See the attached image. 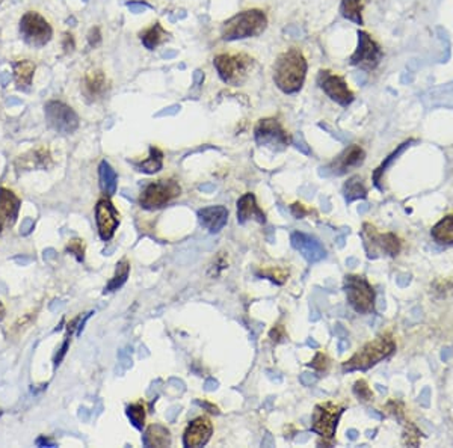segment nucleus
<instances>
[{"label": "nucleus", "mask_w": 453, "mask_h": 448, "mask_svg": "<svg viewBox=\"0 0 453 448\" xmlns=\"http://www.w3.org/2000/svg\"><path fill=\"white\" fill-rule=\"evenodd\" d=\"M307 75V61L296 47L281 53L275 62L274 82L284 94H296L301 91Z\"/></svg>", "instance_id": "obj_1"}, {"label": "nucleus", "mask_w": 453, "mask_h": 448, "mask_svg": "<svg viewBox=\"0 0 453 448\" xmlns=\"http://www.w3.org/2000/svg\"><path fill=\"white\" fill-rule=\"evenodd\" d=\"M266 26L268 17L261 9H248L226 20L221 28V36L225 41L244 40L260 35Z\"/></svg>", "instance_id": "obj_2"}, {"label": "nucleus", "mask_w": 453, "mask_h": 448, "mask_svg": "<svg viewBox=\"0 0 453 448\" xmlns=\"http://www.w3.org/2000/svg\"><path fill=\"white\" fill-rule=\"evenodd\" d=\"M396 349L395 340L390 334L376 337L373 341L364 344L363 348L350 358L349 361L343 363V371H364L370 367L381 363L385 358L392 355Z\"/></svg>", "instance_id": "obj_3"}, {"label": "nucleus", "mask_w": 453, "mask_h": 448, "mask_svg": "<svg viewBox=\"0 0 453 448\" xmlns=\"http://www.w3.org/2000/svg\"><path fill=\"white\" fill-rule=\"evenodd\" d=\"M219 78L229 85L241 86L248 79V75L253 70L254 59L245 53L239 55H218L213 59Z\"/></svg>", "instance_id": "obj_4"}, {"label": "nucleus", "mask_w": 453, "mask_h": 448, "mask_svg": "<svg viewBox=\"0 0 453 448\" xmlns=\"http://www.w3.org/2000/svg\"><path fill=\"white\" fill-rule=\"evenodd\" d=\"M182 187L175 180H157L150 183L140 197L141 207L145 210H157L165 207L168 202L180 197Z\"/></svg>", "instance_id": "obj_5"}, {"label": "nucleus", "mask_w": 453, "mask_h": 448, "mask_svg": "<svg viewBox=\"0 0 453 448\" xmlns=\"http://www.w3.org/2000/svg\"><path fill=\"white\" fill-rule=\"evenodd\" d=\"M20 33L24 43L41 48L52 40L53 31L43 16L35 11H29L20 20Z\"/></svg>", "instance_id": "obj_6"}, {"label": "nucleus", "mask_w": 453, "mask_h": 448, "mask_svg": "<svg viewBox=\"0 0 453 448\" xmlns=\"http://www.w3.org/2000/svg\"><path fill=\"white\" fill-rule=\"evenodd\" d=\"M345 290L348 302L357 313L368 314L373 311L375 291L368 279L358 275H349L345 279Z\"/></svg>", "instance_id": "obj_7"}, {"label": "nucleus", "mask_w": 453, "mask_h": 448, "mask_svg": "<svg viewBox=\"0 0 453 448\" xmlns=\"http://www.w3.org/2000/svg\"><path fill=\"white\" fill-rule=\"evenodd\" d=\"M46 120L53 130L62 135H71L79 129V117L62 101L52 100L44 106Z\"/></svg>", "instance_id": "obj_8"}, {"label": "nucleus", "mask_w": 453, "mask_h": 448, "mask_svg": "<svg viewBox=\"0 0 453 448\" xmlns=\"http://www.w3.org/2000/svg\"><path fill=\"white\" fill-rule=\"evenodd\" d=\"M358 47L350 56L349 63L354 67H358L363 71H372L375 70L384 56L381 47L373 38L364 31H358Z\"/></svg>", "instance_id": "obj_9"}, {"label": "nucleus", "mask_w": 453, "mask_h": 448, "mask_svg": "<svg viewBox=\"0 0 453 448\" xmlns=\"http://www.w3.org/2000/svg\"><path fill=\"white\" fill-rule=\"evenodd\" d=\"M254 136L259 145L269 147L274 151H283L292 142V137L275 118L260 120L254 129Z\"/></svg>", "instance_id": "obj_10"}, {"label": "nucleus", "mask_w": 453, "mask_h": 448, "mask_svg": "<svg viewBox=\"0 0 453 448\" xmlns=\"http://www.w3.org/2000/svg\"><path fill=\"white\" fill-rule=\"evenodd\" d=\"M342 414L343 407L340 405H335L333 402L319 403L314 407L311 430L325 439H333L335 434L338 418Z\"/></svg>", "instance_id": "obj_11"}, {"label": "nucleus", "mask_w": 453, "mask_h": 448, "mask_svg": "<svg viewBox=\"0 0 453 448\" xmlns=\"http://www.w3.org/2000/svg\"><path fill=\"white\" fill-rule=\"evenodd\" d=\"M318 85L321 86L322 91L328 95L337 105L348 108L352 101L355 100L354 93L350 91L346 80L342 75L334 74L328 70H322L318 74Z\"/></svg>", "instance_id": "obj_12"}, {"label": "nucleus", "mask_w": 453, "mask_h": 448, "mask_svg": "<svg viewBox=\"0 0 453 448\" xmlns=\"http://www.w3.org/2000/svg\"><path fill=\"white\" fill-rule=\"evenodd\" d=\"M363 239H364V246H366L369 252V257H373V259L376 257L378 252H384L395 257V255H397L400 251V240L395 234L392 233L380 234L375 229V226H372L370 224H364Z\"/></svg>", "instance_id": "obj_13"}, {"label": "nucleus", "mask_w": 453, "mask_h": 448, "mask_svg": "<svg viewBox=\"0 0 453 448\" xmlns=\"http://www.w3.org/2000/svg\"><path fill=\"white\" fill-rule=\"evenodd\" d=\"M95 222H97L98 234L100 237H102V240L108 241L113 237V234H115L117 228L120 225V213L115 207H113V204L108 198H103L97 202Z\"/></svg>", "instance_id": "obj_14"}, {"label": "nucleus", "mask_w": 453, "mask_h": 448, "mask_svg": "<svg viewBox=\"0 0 453 448\" xmlns=\"http://www.w3.org/2000/svg\"><path fill=\"white\" fill-rule=\"evenodd\" d=\"M291 240L292 246L296 251H299L302 254V257L310 263H318L326 257V251L318 239L304 233H293Z\"/></svg>", "instance_id": "obj_15"}, {"label": "nucleus", "mask_w": 453, "mask_h": 448, "mask_svg": "<svg viewBox=\"0 0 453 448\" xmlns=\"http://www.w3.org/2000/svg\"><path fill=\"white\" fill-rule=\"evenodd\" d=\"M366 159V152L360 145L348 147L342 155H340L331 165H328V170L334 175H343L348 171L358 168V166Z\"/></svg>", "instance_id": "obj_16"}, {"label": "nucleus", "mask_w": 453, "mask_h": 448, "mask_svg": "<svg viewBox=\"0 0 453 448\" xmlns=\"http://www.w3.org/2000/svg\"><path fill=\"white\" fill-rule=\"evenodd\" d=\"M212 432V421L207 417H199L187 426L183 434V444L184 447H203L209 442Z\"/></svg>", "instance_id": "obj_17"}, {"label": "nucleus", "mask_w": 453, "mask_h": 448, "mask_svg": "<svg viewBox=\"0 0 453 448\" xmlns=\"http://www.w3.org/2000/svg\"><path fill=\"white\" fill-rule=\"evenodd\" d=\"M20 204L21 201L14 192L0 187V234H2L5 226L16 222Z\"/></svg>", "instance_id": "obj_18"}, {"label": "nucleus", "mask_w": 453, "mask_h": 448, "mask_svg": "<svg viewBox=\"0 0 453 448\" xmlns=\"http://www.w3.org/2000/svg\"><path fill=\"white\" fill-rule=\"evenodd\" d=\"M108 79L102 70H93L86 73L82 85V91L85 98L90 101V103H94V101L103 98L108 93Z\"/></svg>", "instance_id": "obj_19"}, {"label": "nucleus", "mask_w": 453, "mask_h": 448, "mask_svg": "<svg viewBox=\"0 0 453 448\" xmlns=\"http://www.w3.org/2000/svg\"><path fill=\"white\" fill-rule=\"evenodd\" d=\"M17 168L19 170H46L52 165V155H50V150L46 147H40L36 150L29 151L28 155H23L17 160Z\"/></svg>", "instance_id": "obj_20"}, {"label": "nucleus", "mask_w": 453, "mask_h": 448, "mask_svg": "<svg viewBox=\"0 0 453 448\" xmlns=\"http://www.w3.org/2000/svg\"><path fill=\"white\" fill-rule=\"evenodd\" d=\"M198 217L201 225L206 226L210 233H218L229 221V210L224 206L201 209L198 212Z\"/></svg>", "instance_id": "obj_21"}, {"label": "nucleus", "mask_w": 453, "mask_h": 448, "mask_svg": "<svg viewBox=\"0 0 453 448\" xmlns=\"http://www.w3.org/2000/svg\"><path fill=\"white\" fill-rule=\"evenodd\" d=\"M249 219H254L259 224L266 222V216L260 210L253 194H245L237 201V221L239 224H245Z\"/></svg>", "instance_id": "obj_22"}, {"label": "nucleus", "mask_w": 453, "mask_h": 448, "mask_svg": "<svg viewBox=\"0 0 453 448\" xmlns=\"http://www.w3.org/2000/svg\"><path fill=\"white\" fill-rule=\"evenodd\" d=\"M98 175H100V187L105 192L108 197H112L117 192L118 186V175L113 171L112 166L103 160L98 166Z\"/></svg>", "instance_id": "obj_23"}, {"label": "nucleus", "mask_w": 453, "mask_h": 448, "mask_svg": "<svg viewBox=\"0 0 453 448\" xmlns=\"http://www.w3.org/2000/svg\"><path fill=\"white\" fill-rule=\"evenodd\" d=\"M171 434L167 427L160 424H151L144 434L145 447H170Z\"/></svg>", "instance_id": "obj_24"}, {"label": "nucleus", "mask_w": 453, "mask_h": 448, "mask_svg": "<svg viewBox=\"0 0 453 448\" xmlns=\"http://www.w3.org/2000/svg\"><path fill=\"white\" fill-rule=\"evenodd\" d=\"M35 73V66L31 61H19L14 63V79L17 88L21 91H28L32 85V78Z\"/></svg>", "instance_id": "obj_25"}, {"label": "nucleus", "mask_w": 453, "mask_h": 448, "mask_svg": "<svg viewBox=\"0 0 453 448\" xmlns=\"http://www.w3.org/2000/svg\"><path fill=\"white\" fill-rule=\"evenodd\" d=\"M363 6L364 0H342V4H340V12H342V16L346 20L358 24V26H363Z\"/></svg>", "instance_id": "obj_26"}, {"label": "nucleus", "mask_w": 453, "mask_h": 448, "mask_svg": "<svg viewBox=\"0 0 453 448\" xmlns=\"http://www.w3.org/2000/svg\"><path fill=\"white\" fill-rule=\"evenodd\" d=\"M435 241L443 245H453V214L443 217L431 231Z\"/></svg>", "instance_id": "obj_27"}, {"label": "nucleus", "mask_w": 453, "mask_h": 448, "mask_svg": "<svg viewBox=\"0 0 453 448\" xmlns=\"http://www.w3.org/2000/svg\"><path fill=\"white\" fill-rule=\"evenodd\" d=\"M167 38H168V32L163 29L159 23L153 24L151 28L141 32V41L148 50H155L163 41H167Z\"/></svg>", "instance_id": "obj_28"}, {"label": "nucleus", "mask_w": 453, "mask_h": 448, "mask_svg": "<svg viewBox=\"0 0 453 448\" xmlns=\"http://www.w3.org/2000/svg\"><path fill=\"white\" fill-rule=\"evenodd\" d=\"M137 171H142L145 174H156L163 168V152L157 147H150V156L140 162L135 163Z\"/></svg>", "instance_id": "obj_29"}, {"label": "nucleus", "mask_w": 453, "mask_h": 448, "mask_svg": "<svg viewBox=\"0 0 453 448\" xmlns=\"http://www.w3.org/2000/svg\"><path fill=\"white\" fill-rule=\"evenodd\" d=\"M343 194H345V198H346L348 202H352V201L360 199V198L361 199L366 198L368 197V189L363 183V178L360 175L349 178L348 183L343 187Z\"/></svg>", "instance_id": "obj_30"}, {"label": "nucleus", "mask_w": 453, "mask_h": 448, "mask_svg": "<svg viewBox=\"0 0 453 448\" xmlns=\"http://www.w3.org/2000/svg\"><path fill=\"white\" fill-rule=\"evenodd\" d=\"M129 274H130L129 261L127 260H121L117 264L115 275H113V278L109 281V284L105 288V293H110V291H115V290L121 288L125 284V281H127Z\"/></svg>", "instance_id": "obj_31"}, {"label": "nucleus", "mask_w": 453, "mask_h": 448, "mask_svg": "<svg viewBox=\"0 0 453 448\" xmlns=\"http://www.w3.org/2000/svg\"><path fill=\"white\" fill-rule=\"evenodd\" d=\"M414 142H415V140H414V139H410V140H407V142L400 144V145H399V147H397V148H396V150H395V151L392 152V155H390V156H388V157H387V159H385V160H384V162L381 163V166H380V168H378V170L375 171V174H373V182H375V184H376L378 187H380V189H381V186H380L381 177L384 175V172L387 171V168H388V166H392V165H393V162H395V160H396V159H397V157H399V156L402 155V152H404V151H405V150H407V148H408V147H410L411 144H414Z\"/></svg>", "instance_id": "obj_32"}, {"label": "nucleus", "mask_w": 453, "mask_h": 448, "mask_svg": "<svg viewBox=\"0 0 453 448\" xmlns=\"http://www.w3.org/2000/svg\"><path fill=\"white\" fill-rule=\"evenodd\" d=\"M127 417H129L130 422L136 429L142 430V427L145 424V409H144V405L142 403L130 405L127 407Z\"/></svg>", "instance_id": "obj_33"}, {"label": "nucleus", "mask_w": 453, "mask_h": 448, "mask_svg": "<svg viewBox=\"0 0 453 448\" xmlns=\"http://www.w3.org/2000/svg\"><path fill=\"white\" fill-rule=\"evenodd\" d=\"M354 392L357 394V397L360 400L363 402H369L373 399V394H372V390L369 388V385L366 383V380H357L355 385H354Z\"/></svg>", "instance_id": "obj_34"}, {"label": "nucleus", "mask_w": 453, "mask_h": 448, "mask_svg": "<svg viewBox=\"0 0 453 448\" xmlns=\"http://www.w3.org/2000/svg\"><path fill=\"white\" fill-rule=\"evenodd\" d=\"M67 252L73 254L76 259H78V261H83L85 259V245H83V240L80 239H73L68 241L67 245Z\"/></svg>", "instance_id": "obj_35"}, {"label": "nucleus", "mask_w": 453, "mask_h": 448, "mask_svg": "<svg viewBox=\"0 0 453 448\" xmlns=\"http://www.w3.org/2000/svg\"><path fill=\"white\" fill-rule=\"evenodd\" d=\"M310 365L318 371H325L326 368H328V358H326L323 353H318Z\"/></svg>", "instance_id": "obj_36"}, {"label": "nucleus", "mask_w": 453, "mask_h": 448, "mask_svg": "<svg viewBox=\"0 0 453 448\" xmlns=\"http://www.w3.org/2000/svg\"><path fill=\"white\" fill-rule=\"evenodd\" d=\"M88 43H90V46L94 48L102 43V32H100L98 28H93L90 33H88Z\"/></svg>", "instance_id": "obj_37"}, {"label": "nucleus", "mask_w": 453, "mask_h": 448, "mask_svg": "<svg viewBox=\"0 0 453 448\" xmlns=\"http://www.w3.org/2000/svg\"><path fill=\"white\" fill-rule=\"evenodd\" d=\"M32 318H33V316H32V313H29V314H26V316H23L21 318H19V322H16L14 323V332H20L21 329H24L26 328L31 322H32Z\"/></svg>", "instance_id": "obj_38"}, {"label": "nucleus", "mask_w": 453, "mask_h": 448, "mask_svg": "<svg viewBox=\"0 0 453 448\" xmlns=\"http://www.w3.org/2000/svg\"><path fill=\"white\" fill-rule=\"evenodd\" d=\"M127 6H129V9L133 12V14H141V12H144V11H147V9L151 8V6H150L148 4H145V2H129Z\"/></svg>", "instance_id": "obj_39"}, {"label": "nucleus", "mask_w": 453, "mask_h": 448, "mask_svg": "<svg viewBox=\"0 0 453 448\" xmlns=\"http://www.w3.org/2000/svg\"><path fill=\"white\" fill-rule=\"evenodd\" d=\"M292 213H293L295 217H298V219H301V217H304V216L308 213V210L304 207V204L296 202V204H293V206H292Z\"/></svg>", "instance_id": "obj_40"}, {"label": "nucleus", "mask_w": 453, "mask_h": 448, "mask_svg": "<svg viewBox=\"0 0 453 448\" xmlns=\"http://www.w3.org/2000/svg\"><path fill=\"white\" fill-rule=\"evenodd\" d=\"M284 335H286V332H284V328L281 326V325H278V326H275L272 330H271V338L274 340V341H281L283 338H284Z\"/></svg>", "instance_id": "obj_41"}, {"label": "nucleus", "mask_w": 453, "mask_h": 448, "mask_svg": "<svg viewBox=\"0 0 453 448\" xmlns=\"http://www.w3.org/2000/svg\"><path fill=\"white\" fill-rule=\"evenodd\" d=\"M261 275H263V276H269V279L275 281V283H278V284H281V281H280L278 278H281L283 281H286V278H287V275H286L284 272H274V271H269V272H263Z\"/></svg>", "instance_id": "obj_42"}, {"label": "nucleus", "mask_w": 453, "mask_h": 448, "mask_svg": "<svg viewBox=\"0 0 453 448\" xmlns=\"http://www.w3.org/2000/svg\"><path fill=\"white\" fill-rule=\"evenodd\" d=\"M64 48H66V52H71V50L74 48L73 35H70V33L64 35Z\"/></svg>", "instance_id": "obj_43"}, {"label": "nucleus", "mask_w": 453, "mask_h": 448, "mask_svg": "<svg viewBox=\"0 0 453 448\" xmlns=\"http://www.w3.org/2000/svg\"><path fill=\"white\" fill-rule=\"evenodd\" d=\"M293 144H295V145H296V148H298V150H301L302 152H306V155H310V150H308V147L306 145L304 140L301 139V136H299V139L296 137V139L293 140Z\"/></svg>", "instance_id": "obj_44"}, {"label": "nucleus", "mask_w": 453, "mask_h": 448, "mask_svg": "<svg viewBox=\"0 0 453 448\" xmlns=\"http://www.w3.org/2000/svg\"><path fill=\"white\" fill-rule=\"evenodd\" d=\"M36 445H38V447H56V444H55L52 439H48V438H46V437L38 438V439H36Z\"/></svg>", "instance_id": "obj_45"}, {"label": "nucleus", "mask_w": 453, "mask_h": 448, "mask_svg": "<svg viewBox=\"0 0 453 448\" xmlns=\"http://www.w3.org/2000/svg\"><path fill=\"white\" fill-rule=\"evenodd\" d=\"M203 82H204V73L201 70H197L194 73V85L199 86V85H203Z\"/></svg>", "instance_id": "obj_46"}, {"label": "nucleus", "mask_w": 453, "mask_h": 448, "mask_svg": "<svg viewBox=\"0 0 453 448\" xmlns=\"http://www.w3.org/2000/svg\"><path fill=\"white\" fill-rule=\"evenodd\" d=\"M179 109H180V106H171V108H168V109H165V110H162V112H159L157 113V117H163V115H174V113H177L179 112Z\"/></svg>", "instance_id": "obj_47"}, {"label": "nucleus", "mask_w": 453, "mask_h": 448, "mask_svg": "<svg viewBox=\"0 0 453 448\" xmlns=\"http://www.w3.org/2000/svg\"><path fill=\"white\" fill-rule=\"evenodd\" d=\"M0 82H2L4 86H6V83L9 82V74H8V73H4L2 78H0Z\"/></svg>", "instance_id": "obj_48"}, {"label": "nucleus", "mask_w": 453, "mask_h": 448, "mask_svg": "<svg viewBox=\"0 0 453 448\" xmlns=\"http://www.w3.org/2000/svg\"><path fill=\"white\" fill-rule=\"evenodd\" d=\"M5 313H6V311H5V305H4L2 302H0V320H2V318L5 317Z\"/></svg>", "instance_id": "obj_49"}, {"label": "nucleus", "mask_w": 453, "mask_h": 448, "mask_svg": "<svg viewBox=\"0 0 453 448\" xmlns=\"http://www.w3.org/2000/svg\"><path fill=\"white\" fill-rule=\"evenodd\" d=\"M348 433H349V438H350V439H355V438H357V432H355V430H349Z\"/></svg>", "instance_id": "obj_50"}, {"label": "nucleus", "mask_w": 453, "mask_h": 448, "mask_svg": "<svg viewBox=\"0 0 453 448\" xmlns=\"http://www.w3.org/2000/svg\"><path fill=\"white\" fill-rule=\"evenodd\" d=\"M172 56H175V52H170V53L163 55V58H167V59H168V58H172Z\"/></svg>", "instance_id": "obj_51"}, {"label": "nucleus", "mask_w": 453, "mask_h": 448, "mask_svg": "<svg viewBox=\"0 0 453 448\" xmlns=\"http://www.w3.org/2000/svg\"><path fill=\"white\" fill-rule=\"evenodd\" d=\"M2 2H4V0H0V4H2Z\"/></svg>", "instance_id": "obj_52"}, {"label": "nucleus", "mask_w": 453, "mask_h": 448, "mask_svg": "<svg viewBox=\"0 0 453 448\" xmlns=\"http://www.w3.org/2000/svg\"><path fill=\"white\" fill-rule=\"evenodd\" d=\"M83 2H88V0H83Z\"/></svg>", "instance_id": "obj_53"}, {"label": "nucleus", "mask_w": 453, "mask_h": 448, "mask_svg": "<svg viewBox=\"0 0 453 448\" xmlns=\"http://www.w3.org/2000/svg\"><path fill=\"white\" fill-rule=\"evenodd\" d=\"M0 414H2V412H0Z\"/></svg>", "instance_id": "obj_54"}]
</instances>
